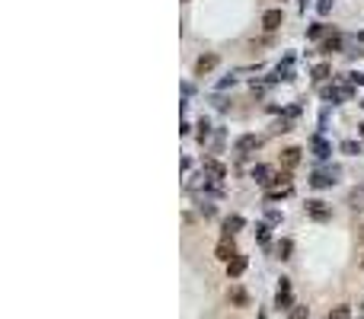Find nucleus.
I'll list each match as a JSON object with an SVG mask.
<instances>
[{"mask_svg": "<svg viewBox=\"0 0 364 319\" xmlns=\"http://www.w3.org/2000/svg\"><path fill=\"white\" fill-rule=\"evenodd\" d=\"M214 67H217V54H208V58H198L195 74L201 77V74H208V70H214Z\"/></svg>", "mask_w": 364, "mask_h": 319, "instance_id": "4", "label": "nucleus"}, {"mask_svg": "<svg viewBox=\"0 0 364 319\" xmlns=\"http://www.w3.org/2000/svg\"><path fill=\"white\" fill-rule=\"evenodd\" d=\"M291 249H294L291 239H281V243H278V258H291Z\"/></svg>", "mask_w": 364, "mask_h": 319, "instance_id": "12", "label": "nucleus"}, {"mask_svg": "<svg viewBox=\"0 0 364 319\" xmlns=\"http://www.w3.org/2000/svg\"><path fill=\"white\" fill-rule=\"evenodd\" d=\"M284 163H288V166H297V163H300V150H297V147L284 150Z\"/></svg>", "mask_w": 364, "mask_h": 319, "instance_id": "11", "label": "nucleus"}, {"mask_svg": "<svg viewBox=\"0 0 364 319\" xmlns=\"http://www.w3.org/2000/svg\"><path fill=\"white\" fill-rule=\"evenodd\" d=\"M332 175H335V173H316V175H313V185H316V189H323V185H329V182H335V179H332Z\"/></svg>", "mask_w": 364, "mask_h": 319, "instance_id": "9", "label": "nucleus"}, {"mask_svg": "<svg viewBox=\"0 0 364 319\" xmlns=\"http://www.w3.org/2000/svg\"><path fill=\"white\" fill-rule=\"evenodd\" d=\"M326 51H339V38H329V42H326Z\"/></svg>", "mask_w": 364, "mask_h": 319, "instance_id": "16", "label": "nucleus"}, {"mask_svg": "<svg viewBox=\"0 0 364 319\" xmlns=\"http://www.w3.org/2000/svg\"><path fill=\"white\" fill-rule=\"evenodd\" d=\"M236 147H240V150H256V147H259V137L246 134V137H240V141H236Z\"/></svg>", "mask_w": 364, "mask_h": 319, "instance_id": "7", "label": "nucleus"}, {"mask_svg": "<svg viewBox=\"0 0 364 319\" xmlns=\"http://www.w3.org/2000/svg\"><path fill=\"white\" fill-rule=\"evenodd\" d=\"M313 74H316V80H326V74H329V67H316V70H313Z\"/></svg>", "mask_w": 364, "mask_h": 319, "instance_id": "17", "label": "nucleus"}, {"mask_svg": "<svg viewBox=\"0 0 364 319\" xmlns=\"http://www.w3.org/2000/svg\"><path fill=\"white\" fill-rule=\"evenodd\" d=\"M310 214L316 217V221H326V217H329V211L323 207V201H310Z\"/></svg>", "mask_w": 364, "mask_h": 319, "instance_id": "8", "label": "nucleus"}, {"mask_svg": "<svg viewBox=\"0 0 364 319\" xmlns=\"http://www.w3.org/2000/svg\"><path fill=\"white\" fill-rule=\"evenodd\" d=\"M348 316H351V310H348V306H335V310L329 313V319H348Z\"/></svg>", "mask_w": 364, "mask_h": 319, "instance_id": "13", "label": "nucleus"}, {"mask_svg": "<svg viewBox=\"0 0 364 319\" xmlns=\"http://www.w3.org/2000/svg\"><path fill=\"white\" fill-rule=\"evenodd\" d=\"M307 316H310V310H307V306H300V303L288 310V319H307Z\"/></svg>", "mask_w": 364, "mask_h": 319, "instance_id": "10", "label": "nucleus"}, {"mask_svg": "<svg viewBox=\"0 0 364 319\" xmlns=\"http://www.w3.org/2000/svg\"><path fill=\"white\" fill-rule=\"evenodd\" d=\"M361 265H364V262H361Z\"/></svg>", "mask_w": 364, "mask_h": 319, "instance_id": "18", "label": "nucleus"}, {"mask_svg": "<svg viewBox=\"0 0 364 319\" xmlns=\"http://www.w3.org/2000/svg\"><path fill=\"white\" fill-rule=\"evenodd\" d=\"M281 23H284V13H281V10H268V13L262 16V26H265L268 32H275Z\"/></svg>", "mask_w": 364, "mask_h": 319, "instance_id": "2", "label": "nucleus"}, {"mask_svg": "<svg viewBox=\"0 0 364 319\" xmlns=\"http://www.w3.org/2000/svg\"><path fill=\"white\" fill-rule=\"evenodd\" d=\"M243 271H246V255H236V258H230V262H227V274H230V278H240Z\"/></svg>", "mask_w": 364, "mask_h": 319, "instance_id": "3", "label": "nucleus"}, {"mask_svg": "<svg viewBox=\"0 0 364 319\" xmlns=\"http://www.w3.org/2000/svg\"><path fill=\"white\" fill-rule=\"evenodd\" d=\"M342 150H345V153H361V144H355V141H345V144H342Z\"/></svg>", "mask_w": 364, "mask_h": 319, "instance_id": "15", "label": "nucleus"}, {"mask_svg": "<svg viewBox=\"0 0 364 319\" xmlns=\"http://www.w3.org/2000/svg\"><path fill=\"white\" fill-rule=\"evenodd\" d=\"M275 306H278V310H291V306H294V303H291V290H281V287H278V297H275Z\"/></svg>", "mask_w": 364, "mask_h": 319, "instance_id": "6", "label": "nucleus"}, {"mask_svg": "<svg viewBox=\"0 0 364 319\" xmlns=\"http://www.w3.org/2000/svg\"><path fill=\"white\" fill-rule=\"evenodd\" d=\"M214 255L220 258V262H230V258H236V249H233V239L230 236H224L217 243V249H214Z\"/></svg>", "mask_w": 364, "mask_h": 319, "instance_id": "1", "label": "nucleus"}, {"mask_svg": "<svg viewBox=\"0 0 364 319\" xmlns=\"http://www.w3.org/2000/svg\"><path fill=\"white\" fill-rule=\"evenodd\" d=\"M230 300H233L236 306H249V294L243 287H230Z\"/></svg>", "mask_w": 364, "mask_h": 319, "instance_id": "5", "label": "nucleus"}, {"mask_svg": "<svg viewBox=\"0 0 364 319\" xmlns=\"http://www.w3.org/2000/svg\"><path fill=\"white\" fill-rule=\"evenodd\" d=\"M240 227H243V221H240V217H230V221L224 223V230H227V233H224V236H230V233H233V230H240Z\"/></svg>", "mask_w": 364, "mask_h": 319, "instance_id": "14", "label": "nucleus"}]
</instances>
